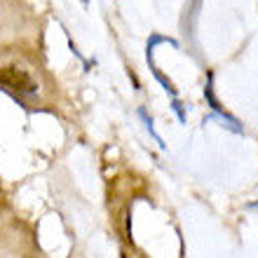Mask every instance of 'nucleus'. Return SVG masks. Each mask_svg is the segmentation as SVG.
<instances>
[{
    "label": "nucleus",
    "instance_id": "1",
    "mask_svg": "<svg viewBox=\"0 0 258 258\" xmlns=\"http://www.w3.org/2000/svg\"><path fill=\"white\" fill-rule=\"evenodd\" d=\"M0 85L10 89V92H14V94H33V92H38V82L24 68L17 66L0 68Z\"/></svg>",
    "mask_w": 258,
    "mask_h": 258
}]
</instances>
